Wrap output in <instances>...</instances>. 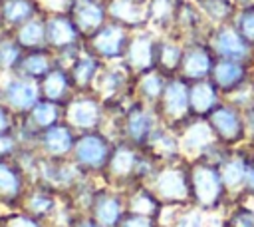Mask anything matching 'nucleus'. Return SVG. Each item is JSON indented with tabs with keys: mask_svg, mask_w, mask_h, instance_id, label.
<instances>
[{
	"mask_svg": "<svg viewBox=\"0 0 254 227\" xmlns=\"http://www.w3.org/2000/svg\"><path fill=\"white\" fill-rule=\"evenodd\" d=\"M159 36L161 34H157L151 28H141V30L131 32V38H129V44H127L121 64L127 68V72L133 78L155 68Z\"/></svg>",
	"mask_w": 254,
	"mask_h": 227,
	"instance_id": "ddd939ff",
	"label": "nucleus"
},
{
	"mask_svg": "<svg viewBox=\"0 0 254 227\" xmlns=\"http://www.w3.org/2000/svg\"><path fill=\"white\" fill-rule=\"evenodd\" d=\"M232 24L244 36V40L254 46V2L246 4V6H240L236 16H234V20H232Z\"/></svg>",
	"mask_w": 254,
	"mask_h": 227,
	"instance_id": "79ce46f5",
	"label": "nucleus"
},
{
	"mask_svg": "<svg viewBox=\"0 0 254 227\" xmlns=\"http://www.w3.org/2000/svg\"><path fill=\"white\" fill-rule=\"evenodd\" d=\"M75 139H77V131L65 121H60L40 133L36 149L40 151V155L48 159H69Z\"/></svg>",
	"mask_w": 254,
	"mask_h": 227,
	"instance_id": "412c9836",
	"label": "nucleus"
},
{
	"mask_svg": "<svg viewBox=\"0 0 254 227\" xmlns=\"http://www.w3.org/2000/svg\"><path fill=\"white\" fill-rule=\"evenodd\" d=\"M159 123L161 121H159L153 106H147V104L131 98L119 112L117 127H115V141L125 139L133 145L143 147Z\"/></svg>",
	"mask_w": 254,
	"mask_h": 227,
	"instance_id": "423d86ee",
	"label": "nucleus"
},
{
	"mask_svg": "<svg viewBox=\"0 0 254 227\" xmlns=\"http://www.w3.org/2000/svg\"><path fill=\"white\" fill-rule=\"evenodd\" d=\"M10 32L14 34L18 44L24 48V52L46 48V12L24 22L22 26H18L16 30H10Z\"/></svg>",
	"mask_w": 254,
	"mask_h": 227,
	"instance_id": "e433bc0d",
	"label": "nucleus"
},
{
	"mask_svg": "<svg viewBox=\"0 0 254 227\" xmlns=\"http://www.w3.org/2000/svg\"><path fill=\"white\" fill-rule=\"evenodd\" d=\"M187 163L190 183V205L204 213L218 211L230 199L218 163L206 157L187 159Z\"/></svg>",
	"mask_w": 254,
	"mask_h": 227,
	"instance_id": "f03ea898",
	"label": "nucleus"
},
{
	"mask_svg": "<svg viewBox=\"0 0 254 227\" xmlns=\"http://www.w3.org/2000/svg\"><path fill=\"white\" fill-rule=\"evenodd\" d=\"M46 48H50L58 64L65 68L83 50V34L67 12L46 14Z\"/></svg>",
	"mask_w": 254,
	"mask_h": 227,
	"instance_id": "20e7f679",
	"label": "nucleus"
},
{
	"mask_svg": "<svg viewBox=\"0 0 254 227\" xmlns=\"http://www.w3.org/2000/svg\"><path fill=\"white\" fill-rule=\"evenodd\" d=\"M206 42L212 48L216 58L240 60V62L254 64V46L244 40V36L236 30V26L232 22L220 24V26H210V30L206 34Z\"/></svg>",
	"mask_w": 254,
	"mask_h": 227,
	"instance_id": "f8f14e48",
	"label": "nucleus"
},
{
	"mask_svg": "<svg viewBox=\"0 0 254 227\" xmlns=\"http://www.w3.org/2000/svg\"><path fill=\"white\" fill-rule=\"evenodd\" d=\"M167 76L163 72H159L157 68L147 70L139 76L133 78V98L147 104V106H157V102L161 100L165 86H167Z\"/></svg>",
	"mask_w": 254,
	"mask_h": 227,
	"instance_id": "f704fd0d",
	"label": "nucleus"
},
{
	"mask_svg": "<svg viewBox=\"0 0 254 227\" xmlns=\"http://www.w3.org/2000/svg\"><path fill=\"white\" fill-rule=\"evenodd\" d=\"M131 32L133 30H129L127 26L107 20L99 30L83 38V48L95 58H99L103 64L121 62L129 44Z\"/></svg>",
	"mask_w": 254,
	"mask_h": 227,
	"instance_id": "1a4fd4ad",
	"label": "nucleus"
},
{
	"mask_svg": "<svg viewBox=\"0 0 254 227\" xmlns=\"http://www.w3.org/2000/svg\"><path fill=\"white\" fill-rule=\"evenodd\" d=\"M101 66H103V62L83 48L75 56V60L67 66V72H69V78L73 82L75 92H91L93 82H95Z\"/></svg>",
	"mask_w": 254,
	"mask_h": 227,
	"instance_id": "2f4dec72",
	"label": "nucleus"
},
{
	"mask_svg": "<svg viewBox=\"0 0 254 227\" xmlns=\"http://www.w3.org/2000/svg\"><path fill=\"white\" fill-rule=\"evenodd\" d=\"M20 149H22V143H20L16 127L8 131H0V159L16 157Z\"/></svg>",
	"mask_w": 254,
	"mask_h": 227,
	"instance_id": "37998d69",
	"label": "nucleus"
},
{
	"mask_svg": "<svg viewBox=\"0 0 254 227\" xmlns=\"http://www.w3.org/2000/svg\"><path fill=\"white\" fill-rule=\"evenodd\" d=\"M181 0H147V28L165 36L175 28Z\"/></svg>",
	"mask_w": 254,
	"mask_h": 227,
	"instance_id": "c9c22d12",
	"label": "nucleus"
},
{
	"mask_svg": "<svg viewBox=\"0 0 254 227\" xmlns=\"http://www.w3.org/2000/svg\"><path fill=\"white\" fill-rule=\"evenodd\" d=\"M73 2H81V0H73Z\"/></svg>",
	"mask_w": 254,
	"mask_h": 227,
	"instance_id": "13d9d810",
	"label": "nucleus"
},
{
	"mask_svg": "<svg viewBox=\"0 0 254 227\" xmlns=\"http://www.w3.org/2000/svg\"><path fill=\"white\" fill-rule=\"evenodd\" d=\"M40 96L42 100H48V102H56V104H65L73 94H75V88H73V82L69 78V72L65 66L62 64H56L40 82Z\"/></svg>",
	"mask_w": 254,
	"mask_h": 227,
	"instance_id": "bb28decb",
	"label": "nucleus"
},
{
	"mask_svg": "<svg viewBox=\"0 0 254 227\" xmlns=\"http://www.w3.org/2000/svg\"><path fill=\"white\" fill-rule=\"evenodd\" d=\"M24 56V48L18 44L10 30H0V74H14L16 66Z\"/></svg>",
	"mask_w": 254,
	"mask_h": 227,
	"instance_id": "58836bf2",
	"label": "nucleus"
},
{
	"mask_svg": "<svg viewBox=\"0 0 254 227\" xmlns=\"http://www.w3.org/2000/svg\"><path fill=\"white\" fill-rule=\"evenodd\" d=\"M252 155H254V145L252 143H244V145H238V147H228L224 157L218 163L220 175H222L224 185L228 189V195L232 199L236 195H240L242 189H244Z\"/></svg>",
	"mask_w": 254,
	"mask_h": 227,
	"instance_id": "4468645a",
	"label": "nucleus"
},
{
	"mask_svg": "<svg viewBox=\"0 0 254 227\" xmlns=\"http://www.w3.org/2000/svg\"><path fill=\"white\" fill-rule=\"evenodd\" d=\"M236 207L228 213L222 227H254V207L246 205L244 195L234 197Z\"/></svg>",
	"mask_w": 254,
	"mask_h": 227,
	"instance_id": "ea45409f",
	"label": "nucleus"
},
{
	"mask_svg": "<svg viewBox=\"0 0 254 227\" xmlns=\"http://www.w3.org/2000/svg\"><path fill=\"white\" fill-rule=\"evenodd\" d=\"M107 119V106L91 92H75L64 104V121L77 133L103 129Z\"/></svg>",
	"mask_w": 254,
	"mask_h": 227,
	"instance_id": "6e6552de",
	"label": "nucleus"
},
{
	"mask_svg": "<svg viewBox=\"0 0 254 227\" xmlns=\"http://www.w3.org/2000/svg\"><path fill=\"white\" fill-rule=\"evenodd\" d=\"M0 100L20 117L26 115L40 100V86L38 82H32L28 78H22L18 74H8L2 80V94Z\"/></svg>",
	"mask_w": 254,
	"mask_h": 227,
	"instance_id": "dca6fc26",
	"label": "nucleus"
},
{
	"mask_svg": "<svg viewBox=\"0 0 254 227\" xmlns=\"http://www.w3.org/2000/svg\"><path fill=\"white\" fill-rule=\"evenodd\" d=\"M159 227H167V225H161V223H159Z\"/></svg>",
	"mask_w": 254,
	"mask_h": 227,
	"instance_id": "4d7b16f0",
	"label": "nucleus"
},
{
	"mask_svg": "<svg viewBox=\"0 0 254 227\" xmlns=\"http://www.w3.org/2000/svg\"><path fill=\"white\" fill-rule=\"evenodd\" d=\"M183 52H185V42L165 34L159 36V44H157V60H155V68L159 72H163L167 78H173L179 74L181 68V60H183Z\"/></svg>",
	"mask_w": 254,
	"mask_h": 227,
	"instance_id": "72a5a7b5",
	"label": "nucleus"
},
{
	"mask_svg": "<svg viewBox=\"0 0 254 227\" xmlns=\"http://www.w3.org/2000/svg\"><path fill=\"white\" fill-rule=\"evenodd\" d=\"M67 14L75 22V26L83 34V38L89 36V34H93L95 30H99L109 20L105 0H81V2H73Z\"/></svg>",
	"mask_w": 254,
	"mask_h": 227,
	"instance_id": "a878e982",
	"label": "nucleus"
},
{
	"mask_svg": "<svg viewBox=\"0 0 254 227\" xmlns=\"http://www.w3.org/2000/svg\"><path fill=\"white\" fill-rule=\"evenodd\" d=\"M189 100H190V115L196 119H206L210 112L224 102V96L216 88V84L206 78L189 84Z\"/></svg>",
	"mask_w": 254,
	"mask_h": 227,
	"instance_id": "393cba45",
	"label": "nucleus"
},
{
	"mask_svg": "<svg viewBox=\"0 0 254 227\" xmlns=\"http://www.w3.org/2000/svg\"><path fill=\"white\" fill-rule=\"evenodd\" d=\"M196 6L200 8L202 16L206 18V22L210 26L228 24L234 20V16L238 12L236 0H198Z\"/></svg>",
	"mask_w": 254,
	"mask_h": 227,
	"instance_id": "4c0bfd02",
	"label": "nucleus"
},
{
	"mask_svg": "<svg viewBox=\"0 0 254 227\" xmlns=\"http://www.w3.org/2000/svg\"><path fill=\"white\" fill-rule=\"evenodd\" d=\"M0 227H48V225L22 209H4L0 215Z\"/></svg>",
	"mask_w": 254,
	"mask_h": 227,
	"instance_id": "a19ab883",
	"label": "nucleus"
},
{
	"mask_svg": "<svg viewBox=\"0 0 254 227\" xmlns=\"http://www.w3.org/2000/svg\"><path fill=\"white\" fill-rule=\"evenodd\" d=\"M62 201H64L62 193H58L56 189H52V187H48L40 181H34L26 189L18 209H22V211L34 215L36 219L44 221L46 225H50L54 221L56 213L60 211Z\"/></svg>",
	"mask_w": 254,
	"mask_h": 227,
	"instance_id": "6ab92c4d",
	"label": "nucleus"
},
{
	"mask_svg": "<svg viewBox=\"0 0 254 227\" xmlns=\"http://www.w3.org/2000/svg\"><path fill=\"white\" fill-rule=\"evenodd\" d=\"M109 20L129 30L147 28V0H105Z\"/></svg>",
	"mask_w": 254,
	"mask_h": 227,
	"instance_id": "cd10ccee",
	"label": "nucleus"
},
{
	"mask_svg": "<svg viewBox=\"0 0 254 227\" xmlns=\"http://www.w3.org/2000/svg\"><path fill=\"white\" fill-rule=\"evenodd\" d=\"M40 4L46 14H54V12H69L73 0H40Z\"/></svg>",
	"mask_w": 254,
	"mask_h": 227,
	"instance_id": "49530a36",
	"label": "nucleus"
},
{
	"mask_svg": "<svg viewBox=\"0 0 254 227\" xmlns=\"http://www.w3.org/2000/svg\"><path fill=\"white\" fill-rule=\"evenodd\" d=\"M91 94H95L105 106L125 104L133 98V76L121 62L103 64L93 82Z\"/></svg>",
	"mask_w": 254,
	"mask_h": 227,
	"instance_id": "9b49d317",
	"label": "nucleus"
},
{
	"mask_svg": "<svg viewBox=\"0 0 254 227\" xmlns=\"http://www.w3.org/2000/svg\"><path fill=\"white\" fill-rule=\"evenodd\" d=\"M187 2H198V0H187Z\"/></svg>",
	"mask_w": 254,
	"mask_h": 227,
	"instance_id": "6e6d98bb",
	"label": "nucleus"
},
{
	"mask_svg": "<svg viewBox=\"0 0 254 227\" xmlns=\"http://www.w3.org/2000/svg\"><path fill=\"white\" fill-rule=\"evenodd\" d=\"M240 195L254 197V155H252V161H250V167H248V175H246V183H244V189H242Z\"/></svg>",
	"mask_w": 254,
	"mask_h": 227,
	"instance_id": "8fccbe9b",
	"label": "nucleus"
},
{
	"mask_svg": "<svg viewBox=\"0 0 254 227\" xmlns=\"http://www.w3.org/2000/svg\"><path fill=\"white\" fill-rule=\"evenodd\" d=\"M56 64H58V58L50 48L26 50L20 64L16 66L14 74H18L22 78H28L32 82H40Z\"/></svg>",
	"mask_w": 254,
	"mask_h": 227,
	"instance_id": "7c9ffc66",
	"label": "nucleus"
},
{
	"mask_svg": "<svg viewBox=\"0 0 254 227\" xmlns=\"http://www.w3.org/2000/svg\"><path fill=\"white\" fill-rule=\"evenodd\" d=\"M179 139H181V149L183 155L187 159H194L204 155L206 151H210L214 145H218L210 125L206 119H196L192 117L187 125H183L179 131Z\"/></svg>",
	"mask_w": 254,
	"mask_h": 227,
	"instance_id": "4be33fe9",
	"label": "nucleus"
},
{
	"mask_svg": "<svg viewBox=\"0 0 254 227\" xmlns=\"http://www.w3.org/2000/svg\"><path fill=\"white\" fill-rule=\"evenodd\" d=\"M206 121L220 145L238 147L248 143L244 112L230 100H224L220 106H216L206 117Z\"/></svg>",
	"mask_w": 254,
	"mask_h": 227,
	"instance_id": "9d476101",
	"label": "nucleus"
},
{
	"mask_svg": "<svg viewBox=\"0 0 254 227\" xmlns=\"http://www.w3.org/2000/svg\"><path fill=\"white\" fill-rule=\"evenodd\" d=\"M117 227H159V219L125 211V215L121 217V221H119Z\"/></svg>",
	"mask_w": 254,
	"mask_h": 227,
	"instance_id": "c03bdc74",
	"label": "nucleus"
},
{
	"mask_svg": "<svg viewBox=\"0 0 254 227\" xmlns=\"http://www.w3.org/2000/svg\"><path fill=\"white\" fill-rule=\"evenodd\" d=\"M208 30H210V24L202 16V12L196 6V2L181 0L179 12H177V20H175V28H173L171 36H175V38H179L183 42L206 40Z\"/></svg>",
	"mask_w": 254,
	"mask_h": 227,
	"instance_id": "5701e85b",
	"label": "nucleus"
},
{
	"mask_svg": "<svg viewBox=\"0 0 254 227\" xmlns=\"http://www.w3.org/2000/svg\"><path fill=\"white\" fill-rule=\"evenodd\" d=\"M113 145H115V139L103 129L81 131L77 133V139L71 151V161L85 175L99 179L107 165Z\"/></svg>",
	"mask_w": 254,
	"mask_h": 227,
	"instance_id": "39448f33",
	"label": "nucleus"
},
{
	"mask_svg": "<svg viewBox=\"0 0 254 227\" xmlns=\"http://www.w3.org/2000/svg\"><path fill=\"white\" fill-rule=\"evenodd\" d=\"M18 123V115L0 100V131H8L14 129Z\"/></svg>",
	"mask_w": 254,
	"mask_h": 227,
	"instance_id": "a18cd8bd",
	"label": "nucleus"
},
{
	"mask_svg": "<svg viewBox=\"0 0 254 227\" xmlns=\"http://www.w3.org/2000/svg\"><path fill=\"white\" fill-rule=\"evenodd\" d=\"M67 227H103L101 223H97L91 215H87V213H77L73 219H71V223L67 225Z\"/></svg>",
	"mask_w": 254,
	"mask_h": 227,
	"instance_id": "de8ad7c7",
	"label": "nucleus"
},
{
	"mask_svg": "<svg viewBox=\"0 0 254 227\" xmlns=\"http://www.w3.org/2000/svg\"><path fill=\"white\" fill-rule=\"evenodd\" d=\"M44 14L40 0H0V16L4 30H16L24 22Z\"/></svg>",
	"mask_w": 254,
	"mask_h": 227,
	"instance_id": "473e14b6",
	"label": "nucleus"
},
{
	"mask_svg": "<svg viewBox=\"0 0 254 227\" xmlns=\"http://www.w3.org/2000/svg\"><path fill=\"white\" fill-rule=\"evenodd\" d=\"M143 149L147 151V155H151L157 163H171V161H179V159H187L183 155L181 149V139L179 133L163 123L157 125V129L151 133V137L147 139V143L143 145Z\"/></svg>",
	"mask_w": 254,
	"mask_h": 227,
	"instance_id": "b1692460",
	"label": "nucleus"
},
{
	"mask_svg": "<svg viewBox=\"0 0 254 227\" xmlns=\"http://www.w3.org/2000/svg\"><path fill=\"white\" fill-rule=\"evenodd\" d=\"M147 185L155 191L165 207H189L190 205V183L187 159L159 163Z\"/></svg>",
	"mask_w": 254,
	"mask_h": 227,
	"instance_id": "7ed1b4c3",
	"label": "nucleus"
},
{
	"mask_svg": "<svg viewBox=\"0 0 254 227\" xmlns=\"http://www.w3.org/2000/svg\"><path fill=\"white\" fill-rule=\"evenodd\" d=\"M2 80H4V76L0 74V94H2Z\"/></svg>",
	"mask_w": 254,
	"mask_h": 227,
	"instance_id": "3c124183",
	"label": "nucleus"
},
{
	"mask_svg": "<svg viewBox=\"0 0 254 227\" xmlns=\"http://www.w3.org/2000/svg\"><path fill=\"white\" fill-rule=\"evenodd\" d=\"M0 30H4V26H2V16H0Z\"/></svg>",
	"mask_w": 254,
	"mask_h": 227,
	"instance_id": "864d4df0",
	"label": "nucleus"
},
{
	"mask_svg": "<svg viewBox=\"0 0 254 227\" xmlns=\"http://www.w3.org/2000/svg\"><path fill=\"white\" fill-rule=\"evenodd\" d=\"M48 227H56V225H48Z\"/></svg>",
	"mask_w": 254,
	"mask_h": 227,
	"instance_id": "bf43d9fd",
	"label": "nucleus"
},
{
	"mask_svg": "<svg viewBox=\"0 0 254 227\" xmlns=\"http://www.w3.org/2000/svg\"><path fill=\"white\" fill-rule=\"evenodd\" d=\"M210 80L216 84L220 94L224 98L232 96L240 88H244L252 80V64L240 62V60H224L216 58V64L212 68Z\"/></svg>",
	"mask_w": 254,
	"mask_h": 227,
	"instance_id": "aec40b11",
	"label": "nucleus"
},
{
	"mask_svg": "<svg viewBox=\"0 0 254 227\" xmlns=\"http://www.w3.org/2000/svg\"><path fill=\"white\" fill-rule=\"evenodd\" d=\"M30 183L26 169L16 157L0 159V205L4 209H18Z\"/></svg>",
	"mask_w": 254,
	"mask_h": 227,
	"instance_id": "a211bd4d",
	"label": "nucleus"
},
{
	"mask_svg": "<svg viewBox=\"0 0 254 227\" xmlns=\"http://www.w3.org/2000/svg\"><path fill=\"white\" fill-rule=\"evenodd\" d=\"M18 121L22 125H26L28 129H32L34 133H42L48 127L64 121V104H56V102H48V100H40L26 115H20Z\"/></svg>",
	"mask_w": 254,
	"mask_h": 227,
	"instance_id": "c756f323",
	"label": "nucleus"
},
{
	"mask_svg": "<svg viewBox=\"0 0 254 227\" xmlns=\"http://www.w3.org/2000/svg\"><path fill=\"white\" fill-rule=\"evenodd\" d=\"M157 117L163 125L179 131L183 125H187L190 115V100H189V82L181 76H173L167 80L165 92L161 100L155 106Z\"/></svg>",
	"mask_w": 254,
	"mask_h": 227,
	"instance_id": "0eeeda50",
	"label": "nucleus"
},
{
	"mask_svg": "<svg viewBox=\"0 0 254 227\" xmlns=\"http://www.w3.org/2000/svg\"><path fill=\"white\" fill-rule=\"evenodd\" d=\"M244 112V121H246V133H248V143L254 145V104L242 110Z\"/></svg>",
	"mask_w": 254,
	"mask_h": 227,
	"instance_id": "09e8293b",
	"label": "nucleus"
},
{
	"mask_svg": "<svg viewBox=\"0 0 254 227\" xmlns=\"http://www.w3.org/2000/svg\"><path fill=\"white\" fill-rule=\"evenodd\" d=\"M125 211V191L99 183L91 195L87 215H91L103 227H117Z\"/></svg>",
	"mask_w": 254,
	"mask_h": 227,
	"instance_id": "2eb2a0df",
	"label": "nucleus"
},
{
	"mask_svg": "<svg viewBox=\"0 0 254 227\" xmlns=\"http://www.w3.org/2000/svg\"><path fill=\"white\" fill-rule=\"evenodd\" d=\"M157 165L159 163L151 155H147L143 147L133 145L125 139H117L99 179L103 185L125 191L131 185L147 183Z\"/></svg>",
	"mask_w": 254,
	"mask_h": 227,
	"instance_id": "f257e3e1",
	"label": "nucleus"
},
{
	"mask_svg": "<svg viewBox=\"0 0 254 227\" xmlns=\"http://www.w3.org/2000/svg\"><path fill=\"white\" fill-rule=\"evenodd\" d=\"M214 64H216V56L212 48L208 46V42L190 40V42H185V52H183V60H181V68L177 76H181L189 84L206 80L210 78Z\"/></svg>",
	"mask_w": 254,
	"mask_h": 227,
	"instance_id": "f3484780",
	"label": "nucleus"
},
{
	"mask_svg": "<svg viewBox=\"0 0 254 227\" xmlns=\"http://www.w3.org/2000/svg\"><path fill=\"white\" fill-rule=\"evenodd\" d=\"M252 82H254V64H252Z\"/></svg>",
	"mask_w": 254,
	"mask_h": 227,
	"instance_id": "603ef678",
	"label": "nucleus"
},
{
	"mask_svg": "<svg viewBox=\"0 0 254 227\" xmlns=\"http://www.w3.org/2000/svg\"><path fill=\"white\" fill-rule=\"evenodd\" d=\"M2 211H4V207H2V205H0V215H2Z\"/></svg>",
	"mask_w": 254,
	"mask_h": 227,
	"instance_id": "5fc2aeb1",
	"label": "nucleus"
},
{
	"mask_svg": "<svg viewBox=\"0 0 254 227\" xmlns=\"http://www.w3.org/2000/svg\"><path fill=\"white\" fill-rule=\"evenodd\" d=\"M125 209L129 213H139V215H147L153 219H161L165 205L161 203V199L155 195V191L147 183H137L125 189Z\"/></svg>",
	"mask_w": 254,
	"mask_h": 227,
	"instance_id": "c85d7f7f",
	"label": "nucleus"
}]
</instances>
